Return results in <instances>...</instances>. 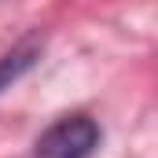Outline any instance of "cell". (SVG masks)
I'll use <instances>...</instances> for the list:
<instances>
[{"label": "cell", "mask_w": 158, "mask_h": 158, "mask_svg": "<svg viewBox=\"0 0 158 158\" xmlns=\"http://www.w3.org/2000/svg\"><path fill=\"white\" fill-rule=\"evenodd\" d=\"M99 140H103L99 125L85 114H74V118H63L52 129H44L33 143V155L37 158H92Z\"/></svg>", "instance_id": "obj_1"}, {"label": "cell", "mask_w": 158, "mask_h": 158, "mask_svg": "<svg viewBox=\"0 0 158 158\" xmlns=\"http://www.w3.org/2000/svg\"><path fill=\"white\" fill-rule=\"evenodd\" d=\"M40 52H44L40 40H26V44H15L11 52H4V55H0V92L26 77V74L40 63Z\"/></svg>", "instance_id": "obj_2"}]
</instances>
